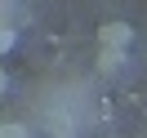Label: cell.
Here are the masks:
<instances>
[{
	"label": "cell",
	"instance_id": "6da1fadb",
	"mask_svg": "<svg viewBox=\"0 0 147 138\" xmlns=\"http://www.w3.org/2000/svg\"><path fill=\"white\" fill-rule=\"evenodd\" d=\"M129 36H134V31H129L125 22H107V27H102V49H116L120 54V49L129 45Z\"/></svg>",
	"mask_w": 147,
	"mask_h": 138
},
{
	"label": "cell",
	"instance_id": "7a4b0ae2",
	"mask_svg": "<svg viewBox=\"0 0 147 138\" xmlns=\"http://www.w3.org/2000/svg\"><path fill=\"white\" fill-rule=\"evenodd\" d=\"M0 138H31V129L18 120H0Z\"/></svg>",
	"mask_w": 147,
	"mask_h": 138
},
{
	"label": "cell",
	"instance_id": "3957f363",
	"mask_svg": "<svg viewBox=\"0 0 147 138\" xmlns=\"http://www.w3.org/2000/svg\"><path fill=\"white\" fill-rule=\"evenodd\" d=\"M13 45H18V31H13V27H5V22H0V58L9 54Z\"/></svg>",
	"mask_w": 147,
	"mask_h": 138
},
{
	"label": "cell",
	"instance_id": "277c9868",
	"mask_svg": "<svg viewBox=\"0 0 147 138\" xmlns=\"http://www.w3.org/2000/svg\"><path fill=\"white\" fill-rule=\"evenodd\" d=\"M120 63H125V54H116V49H102V67H107V71H116Z\"/></svg>",
	"mask_w": 147,
	"mask_h": 138
},
{
	"label": "cell",
	"instance_id": "5b68a950",
	"mask_svg": "<svg viewBox=\"0 0 147 138\" xmlns=\"http://www.w3.org/2000/svg\"><path fill=\"white\" fill-rule=\"evenodd\" d=\"M5 89H9V76H5V67H0V94H5Z\"/></svg>",
	"mask_w": 147,
	"mask_h": 138
}]
</instances>
